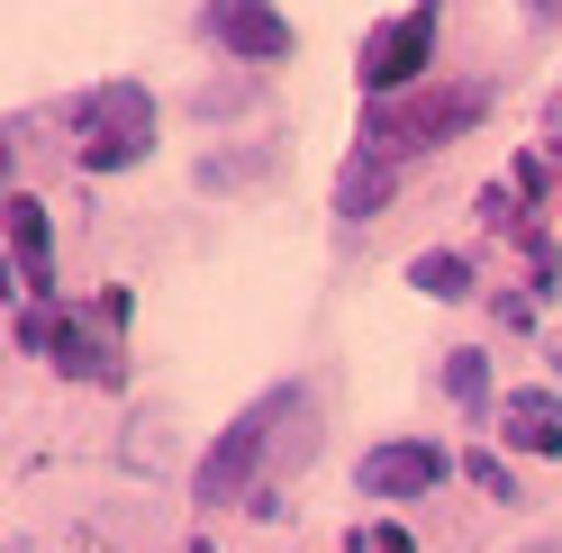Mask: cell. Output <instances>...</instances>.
<instances>
[{
    "label": "cell",
    "mask_w": 562,
    "mask_h": 553,
    "mask_svg": "<svg viewBox=\"0 0 562 553\" xmlns=\"http://www.w3.org/2000/svg\"><path fill=\"white\" fill-rule=\"evenodd\" d=\"M472 119H481V91H417V100H372V119H363V163L400 172L408 155L445 146V136H453V127H472Z\"/></svg>",
    "instance_id": "6da1fadb"
},
{
    "label": "cell",
    "mask_w": 562,
    "mask_h": 553,
    "mask_svg": "<svg viewBox=\"0 0 562 553\" xmlns=\"http://www.w3.org/2000/svg\"><path fill=\"white\" fill-rule=\"evenodd\" d=\"M74 136H82V163L91 172H119L155 146V100L136 91V82H100L82 110H74Z\"/></svg>",
    "instance_id": "7a4b0ae2"
},
{
    "label": "cell",
    "mask_w": 562,
    "mask_h": 553,
    "mask_svg": "<svg viewBox=\"0 0 562 553\" xmlns=\"http://www.w3.org/2000/svg\"><path fill=\"white\" fill-rule=\"evenodd\" d=\"M281 418H300V391H272V399H255L245 418L209 444V463H200V481L191 490L209 499V508H227V499H245V481H255V463H263V444H272V427Z\"/></svg>",
    "instance_id": "3957f363"
},
{
    "label": "cell",
    "mask_w": 562,
    "mask_h": 553,
    "mask_svg": "<svg viewBox=\"0 0 562 553\" xmlns=\"http://www.w3.org/2000/svg\"><path fill=\"white\" fill-rule=\"evenodd\" d=\"M427 64H436V10H400V19H381L372 37H363V64H355V74H363L372 100H400Z\"/></svg>",
    "instance_id": "277c9868"
},
{
    "label": "cell",
    "mask_w": 562,
    "mask_h": 553,
    "mask_svg": "<svg viewBox=\"0 0 562 553\" xmlns=\"http://www.w3.org/2000/svg\"><path fill=\"white\" fill-rule=\"evenodd\" d=\"M453 463H445V444H372V454H363V490L372 499H417V490H436V481H445Z\"/></svg>",
    "instance_id": "5b68a950"
},
{
    "label": "cell",
    "mask_w": 562,
    "mask_h": 553,
    "mask_svg": "<svg viewBox=\"0 0 562 553\" xmlns=\"http://www.w3.org/2000/svg\"><path fill=\"white\" fill-rule=\"evenodd\" d=\"M209 37L245 64H281L291 55V19L281 10H255V0H227V10H209Z\"/></svg>",
    "instance_id": "8992f818"
},
{
    "label": "cell",
    "mask_w": 562,
    "mask_h": 553,
    "mask_svg": "<svg viewBox=\"0 0 562 553\" xmlns=\"http://www.w3.org/2000/svg\"><path fill=\"white\" fill-rule=\"evenodd\" d=\"M19 336H27V345H46L55 372H82V382H119V354H110V345H100L82 318H55V327H46V318H27Z\"/></svg>",
    "instance_id": "52a82bcc"
},
{
    "label": "cell",
    "mask_w": 562,
    "mask_h": 553,
    "mask_svg": "<svg viewBox=\"0 0 562 553\" xmlns=\"http://www.w3.org/2000/svg\"><path fill=\"white\" fill-rule=\"evenodd\" d=\"M0 218H10V255H19V291L27 300H46L55 291V263H46V210H37V200H10V210H0Z\"/></svg>",
    "instance_id": "ba28073f"
},
{
    "label": "cell",
    "mask_w": 562,
    "mask_h": 553,
    "mask_svg": "<svg viewBox=\"0 0 562 553\" xmlns=\"http://www.w3.org/2000/svg\"><path fill=\"white\" fill-rule=\"evenodd\" d=\"M508 444H517V454H562V408H553V391H517V399H508Z\"/></svg>",
    "instance_id": "9c48e42d"
},
{
    "label": "cell",
    "mask_w": 562,
    "mask_h": 553,
    "mask_svg": "<svg viewBox=\"0 0 562 553\" xmlns=\"http://www.w3.org/2000/svg\"><path fill=\"white\" fill-rule=\"evenodd\" d=\"M408 282L427 291V300H472V263H463V255H417Z\"/></svg>",
    "instance_id": "30bf717a"
},
{
    "label": "cell",
    "mask_w": 562,
    "mask_h": 553,
    "mask_svg": "<svg viewBox=\"0 0 562 553\" xmlns=\"http://www.w3.org/2000/svg\"><path fill=\"white\" fill-rule=\"evenodd\" d=\"M381 191H391V172L355 155V163H345V182H336V210H345V218H372V210H381Z\"/></svg>",
    "instance_id": "8fae6325"
},
{
    "label": "cell",
    "mask_w": 562,
    "mask_h": 553,
    "mask_svg": "<svg viewBox=\"0 0 562 553\" xmlns=\"http://www.w3.org/2000/svg\"><path fill=\"white\" fill-rule=\"evenodd\" d=\"M445 391L463 399V408H481V391H490V363H481V354H453V363H445Z\"/></svg>",
    "instance_id": "7c38bea8"
},
{
    "label": "cell",
    "mask_w": 562,
    "mask_h": 553,
    "mask_svg": "<svg viewBox=\"0 0 562 553\" xmlns=\"http://www.w3.org/2000/svg\"><path fill=\"white\" fill-rule=\"evenodd\" d=\"M463 472H472V481H481V490H490V499H517V490H508V463H499V454H472V463H463Z\"/></svg>",
    "instance_id": "4fadbf2b"
},
{
    "label": "cell",
    "mask_w": 562,
    "mask_h": 553,
    "mask_svg": "<svg viewBox=\"0 0 562 553\" xmlns=\"http://www.w3.org/2000/svg\"><path fill=\"white\" fill-rule=\"evenodd\" d=\"M355 553H408V535L400 527H372V535H355Z\"/></svg>",
    "instance_id": "5bb4252c"
},
{
    "label": "cell",
    "mask_w": 562,
    "mask_h": 553,
    "mask_svg": "<svg viewBox=\"0 0 562 553\" xmlns=\"http://www.w3.org/2000/svg\"><path fill=\"white\" fill-rule=\"evenodd\" d=\"M536 553H562V544H536Z\"/></svg>",
    "instance_id": "9a60e30c"
}]
</instances>
